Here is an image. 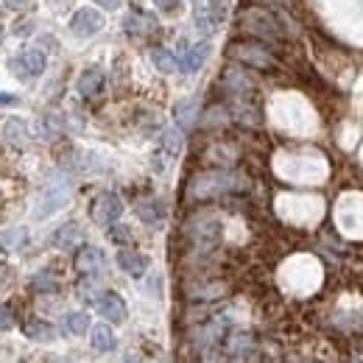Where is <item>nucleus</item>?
I'll return each mask as SVG.
<instances>
[{
    "label": "nucleus",
    "mask_w": 363,
    "mask_h": 363,
    "mask_svg": "<svg viewBox=\"0 0 363 363\" xmlns=\"http://www.w3.org/2000/svg\"><path fill=\"white\" fill-rule=\"evenodd\" d=\"M246 182L238 176V173H229V171H204V173H196L187 185V196L190 199H213L221 193H229V190H240Z\"/></svg>",
    "instance_id": "nucleus-1"
},
{
    "label": "nucleus",
    "mask_w": 363,
    "mask_h": 363,
    "mask_svg": "<svg viewBox=\"0 0 363 363\" xmlns=\"http://www.w3.org/2000/svg\"><path fill=\"white\" fill-rule=\"evenodd\" d=\"M68 202H70V185L65 179H56V182H51V185L42 187V193L37 199V213H34V218L37 221H45V218L54 216L56 210H62Z\"/></svg>",
    "instance_id": "nucleus-2"
},
{
    "label": "nucleus",
    "mask_w": 363,
    "mask_h": 363,
    "mask_svg": "<svg viewBox=\"0 0 363 363\" xmlns=\"http://www.w3.org/2000/svg\"><path fill=\"white\" fill-rule=\"evenodd\" d=\"M187 235L193 240V246L199 249H213L218 240H221V221L213 213H202V216H193V221L187 223Z\"/></svg>",
    "instance_id": "nucleus-3"
},
{
    "label": "nucleus",
    "mask_w": 363,
    "mask_h": 363,
    "mask_svg": "<svg viewBox=\"0 0 363 363\" xmlns=\"http://www.w3.org/2000/svg\"><path fill=\"white\" fill-rule=\"evenodd\" d=\"M92 221L98 226H112L118 218L123 216V202L115 196V193H101L95 202H92V210H90Z\"/></svg>",
    "instance_id": "nucleus-4"
},
{
    "label": "nucleus",
    "mask_w": 363,
    "mask_h": 363,
    "mask_svg": "<svg viewBox=\"0 0 363 363\" xmlns=\"http://www.w3.org/2000/svg\"><path fill=\"white\" fill-rule=\"evenodd\" d=\"M229 54H232L238 62L254 65V68H260V70H269V68H274V56H271L266 48H260V45H252V42H235V45L229 48Z\"/></svg>",
    "instance_id": "nucleus-5"
},
{
    "label": "nucleus",
    "mask_w": 363,
    "mask_h": 363,
    "mask_svg": "<svg viewBox=\"0 0 363 363\" xmlns=\"http://www.w3.org/2000/svg\"><path fill=\"white\" fill-rule=\"evenodd\" d=\"M101 28H104V14L98 8L84 6L70 17V31L75 37H95Z\"/></svg>",
    "instance_id": "nucleus-6"
},
{
    "label": "nucleus",
    "mask_w": 363,
    "mask_h": 363,
    "mask_svg": "<svg viewBox=\"0 0 363 363\" xmlns=\"http://www.w3.org/2000/svg\"><path fill=\"white\" fill-rule=\"evenodd\" d=\"M98 313L109 321V324H121V321H126V316H129V310H126V302H123V296L121 293H115V290H104L101 296H98Z\"/></svg>",
    "instance_id": "nucleus-7"
},
{
    "label": "nucleus",
    "mask_w": 363,
    "mask_h": 363,
    "mask_svg": "<svg viewBox=\"0 0 363 363\" xmlns=\"http://www.w3.org/2000/svg\"><path fill=\"white\" fill-rule=\"evenodd\" d=\"M73 263H75V271H78V274H84V277H95V274H101V271H104L106 257H104V252H101L98 246H81Z\"/></svg>",
    "instance_id": "nucleus-8"
},
{
    "label": "nucleus",
    "mask_w": 363,
    "mask_h": 363,
    "mask_svg": "<svg viewBox=\"0 0 363 363\" xmlns=\"http://www.w3.org/2000/svg\"><path fill=\"white\" fill-rule=\"evenodd\" d=\"M240 25L249 28L252 34H260V37H277V31H280L277 20L269 11H263V8H252L249 14H243Z\"/></svg>",
    "instance_id": "nucleus-9"
},
{
    "label": "nucleus",
    "mask_w": 363,
    "mask_h": 363,
    "mask_svg": "<svg viewBox=\"0 0 363 363\" xmlns=\"http://www.w3.org/2000/svg\"><path fill=\"white\" fill-rule=\"evenodd\" d=\"M104 84H106V75L101 68H87L78 75V92L84 98H98L104 92Z\"/></svg>",
    "instance_id": "nucleus-10"
},
{
    "label": "nucleus",
    "mask_w": 363,
    "mask_h": 363,
    "mask_svg": "<svg viewBox=\"0 0 363 363\" xmlns=\"http://www.w3.org/2000/svg\"><path fill=\"white\" fill-rule=\"evenodd\" d=\"M118 266L129 274V277H143L148 271V257L135 252V249H121L118 252Z\"/></svg>",
    "instance_id": "nucleus-11"
},
{
    "label": "nucleus",
    "mask_w": 363,
    "mask_h": 363,
    "mask_svg": "<svg viewBox=\"0 0 363 363\" xmlns=\"http://www.w3.org/2000/svg\"><path fill=\"white\" fill-rule=\"evenodd\" d=\"M210 51H213V45H210V42L190 45V48L182 54V70H185V73L202 70V68H204V62L210 59Z\"/></svg>",
    "instance_id": "nucleus-12"
},
{
    "label": "nucleus",
    "mask_w": 363,
    "mask_h": 363,
    "mask_svg": "<svg viewBox=\"0 0 363 363\" xmlns=\"http://www.w3.org/2000/svg\"><path fill=\"white\" fill-rule=\"evenodd\" d=\"M3 143L11 148H23L28 143V123L23 118H8L3 123Z\"/></svg>",
    "instance_id": "nucleus-13"
},
{
    "label": "nucleus",
    "mask_w": 363,
    "mask_h": 363,
    "mask_svg": "<svg viewBox=\"0 0 363 363\" xmlns=\"http://www.w3.org/2000/svg\"><path fill=\"white\" fill-rule=\"evenodd\" d=\"M173 118H176V123H179L182 132L193 129L196 121H199V101H196V98H182V101L173 106Z\"/></svg>",
    "instance_id": "nucleus-14"
},
{
    "label": "nucleus",
    "mask_w": 363,
    "mask_h": 363,
    "mask_svg": "<svg viewBox=\"0 0 363 363\" xmlns=\"http://www.w3.org/2000/svg\"><path fill=\"white\" fill-rule=\"evenodd\" d=\"M123 28L135 37H143V34H151L156 31V17L154 14H145V11H129L123 17Z\"/></svg>",
    "instance_id": "nucleus-15"
},
{
    "label": "nucleus",
    "mask_w": 363,
    "mask_h": 363,
    "mask_svg": "<svg viewBox=\"0 0 363 363\" xmlns=\"http://www.w3.org/2000/svg\"><path fill=\"white\" fill-rule=\"evenodd\" d=\"M78 240H81V226H78L75 221L62 223V226H59V229L51 235V243H54L56 249H73Z\"/></svg>",
    "instance_id": "nucleus-16"
},
{
    "label": "nucleus",
    "mask_w": 363,
    "mask_h": 363,
    "mask_svg": "<svg viewBox=\"0 0 363 363\" xmlns=\"http://www.w3.org/2000/svg\"><path fill=\"white\" fill-rule=\"evenodd\" d=\"M90 344L95 352H112L115 350V333L109 324H95L90 327Z\"/></svg>",
    "instance_id": "nucleus-17"
},
{
    "label": "nucleus",
    "mask_w": 363,
    "mask_h": 363,
    "mask_svg": "<svg viewBox=\"0 0 363 363\" xmlns=\"http://www.w3.org/2000/svg\"><path fill=\"white\" fill-rule=\"evenodd\" d=\"M25 336H28L31 341H37V344H54V341H56V327H54L51 321L34 319V321H28Z\"/></svg>",
    "instance_id": "nucleus-18"
},
{
    "label": "nucleus",
    "mask_w": 363,
    "mask_h": 363,
    "mask_svg": "<svg viewBox=\"0 0 363 363\" xmlns=\"http://www.w3.org/2000/svg\"><path fill=\"white\" fill-rule=\"evenodd\" d=\"M28 243V229L25 226H11V229H6L3 235H0V246L6 249V252H17V249H23Z\"/></svg>",
    "instance_id": "nucleus-19"
},
{
    "label": "nucleus",
    "mask_w": 363,
    "mask_h": 363,
    "mask_svg": "<svg viewBox=\"0 0 363 363\" xmlns=\"http://www.w3.org/2000/svg\"><path fill=\"white\" fill-rule=\"evenodd\" d=\"M23 65H25V70L28 75H42L45 68H48V59H45V54L39 51V48H28V51H23Z\"/></svg>",
    "instance_id": "nucleus-20"
},
{
    "label": "nucleus",
    "mask_w": 363,
    "mask_h": 363,
    "mask_svg": "<svg viewBox=\"0 0 363 363\" xmlns=\"http://www.w3.org/2000/svg\"><path fill=\"white\" fill-rule=\"evenodd\" d=\"M151 62H154V68H156V70L165 73V75L176 73V68H179L176 56H173L168 48H154V51H151Z\"/></svg>",
    "instance_id": "nucleus-21"
},
{
    "label": "nucleus",
    "mask_w": 363,
    "mask_h": 363,
    "mask_svg": "<svg viewBox=\"0 0 363 363\" xmlns=\"http://www.w3.org/2000/svg\"><path fill=\"white\" fill-rule=\"evenodd\" d=\"M137 216L143 218L145 223H159L162 218H165V207H162V202H156V199H145L137 204Z\"/></svg>",
    "instance_id": "nucleus-22"
},
{
    "label": "nucleus",
    "mask_w": 363,
    "mask_h": 363,
    "mask_svg": "<svg viewBox=\"0 0 363 363\" xmlns=\"http://www.w3.org/2000/svg\"><path fill=\"white\" fill-rule=\"evenodd\" d=\"M223 84H226V90H232V92H249V90L254 87V81L243 70H226L223 73Z\"/></svg>",
    "instance_id": "nucleus-23"
},
{
    "label": "nucleus",
    "mask_w": 363,
    "mask_h": 363,
    "mask_svg": "<svg viewBox=\"0 0 363 363\" xmlns=\"http://www.w3.org/2000/svg\"><path fill=\"white\" fill-rule=\"evenodd\" d=\"M42 135L48 137V140H54V137H59L62 135V129H65V121H62V115H56V112H48L45 118H42Z\"/></svg>",
    "instance_id": "nucleus-24"
},
{
    "label": "nucleus",
    "mask_w": 363,
    "mask_h": 363,
    "mask_svg": "<svg viewBox=\"0 0 363 363\" xmlns=\"http://www.w3.org/2000/svg\"><path fill=\"white\" fill-rule=\"evenodd\" d=\"M31 288L37 290V293H54V290H59V280L51 271H39V274H34Z\"/></svg>",
    "instance_id": "nucleus-25"
},
{
    "label": "nucleus",
    "mask_w": 363,
    "mask_h": 363,
    "mask_svg": "<svg viewBox=\"0 0 363 363\" xmlns=\"http://www.w3.org/2000/svg\"><path fill=\"white\" fill-rule=\"evenodd\" d=\"M162 143H165V151L171 156H179L182 148H185V137H182V129H165L162 135Z\"/></svg>",
    "instance_id": "nucleus-26"
},
{
    "label": "nucleus",
    "mask_w": 363,
    "mask_h": 363,
    "mask_svg": "<svg viewBox=\"0 0 363 363\" xmlns=\"http://www.w3.org/2000/svg\"><path fill=\"white\" fill-rule=\"evenodd\" d=\"M65 327L70 330L73 336H84L87 330H90V316L87 313H68V319H65Z\"/></svg>",
    "instance_id": "nucleus-27"
},
{
    "label": "nucleus",
    "mask_w": 363,
    "mask_h": 363,
    "mask_svg": "<svg viewBox=\"0 0 363 363\" xmlns=\"http://www.w3.org/2000/svg\"><path fill=\"white\" fill-rule=\"evenodd\" d=\"M226 8H229V0H213L210 3V17H213V25L221 23L226 17Z\"/></svg>",
    "instance_id": "nucleus-28"
},
{
    "label": "nucleus",
    "mask_w": 363,
    "mask_h": 363,
    "mask_svg": "<svg viewBox=\"0 0 363 363\" xmlns=\"http://www.w3.org/2000/svg\"><path fill=\"white\" fill-rule=\"evenodd\" d=\"M8 73H14L20 81H28L31 75H28V70H25V65H23V59L20 56H14V59H8Z\"/></svg>",
    "instance_id": "nucleus-29"
},
{
    "label": "nucleus",
    "mask_w": 363,
    "mask_h": 363,
    "mask_svg": "<svg viewBox=\"0 0 363 363\" xmlns=\"http://www.w3.org/2000/svg\"><path fill=\"white\" fill-rule=\"evenodd\" d=\"M8 330H14V316L6 304H0V333H8Z\"/></svg>",
    "instance_id": "nucleus-30"
},
{
    "label": "nucleus",
    "mask_w": 363,
    "mask_h": 363,
    "mask_svg": "<svg viewBox=\"0 0 363 363\" xmlns=\"http://www.w3.org/2000/svg\"><path fill=\"white\" fill-rule=\"evenodd\" d=\"M154 6L162 8V11H168V14H176L182 8V0H154Z\"/></svg>",
    "instance_id": "nucleus-31"
},
{
    "label": "nucleus",
    "mask_w": 363,
    "mask_h": 363,
    "mask_svg": "<svg viewBox=\"0 0 363 363\" xmlns=\"http://www.w3.org/2000/svg\"><path fill=\"white\" fill-rule=\"evenodd\" d=\"M17 37H28L31 31H34V20H20V23H14V28H11Z\"/></svg>",
    "instance_id": "nucleus-32"
},
{
    "label": "nucleus",
    "mask_w": 363,
    "mask_h": 363,
    "mask_svg": "<svg viewBox=\"0 0 363 363\" xmlns=\"http://www.w3.org/2000/svg\"><path fill=\"white\" fill-rule=\"evenodd\" d=\"M109 235H112V240H115V243H129V238H132L126 226H112V229H109Z\"/></svg>",
    "instance_id": "nucleus-33"
},
{
    "label": "nucleus",
    "mask_w": 363,
    "mask_h": 363,
    "mask_svg": "<svg viewBox=\"0 0 363 363\" xmlns=\"http://www.w3.org/2000/svg\"><path fill=\"white\" fill-rule=\"evenodd\" d=\"M17 104H20V98L14 92H0V106H17Z\"/></svg>",
    "instance_id": "nucleus-34"
},
{
    "label": "nucleus",
    "mask_w": 363,
    "mask_h": 363,
    "mask_svg": "<svg viewBox=\"0 0 363 363\" xmlns=\"http://www.w3.org/2000/svg\"><path fill=\"white\" fill-rule=\"evenodd\" d=\"M98 6H101V8H118L121 0H98Z\"/></svg>",
    "instance_id": "nucleus-35"
},
{
    "label": "nucleus",
    "mask_w": 363,
    "mask_h": 363,
    "mask_svg": "<svg viewBox=\"0 0 363 363\" xmlns=\"http://www.w3.org/2000/svg\"><path fill=\"white\" fill-rule=\"evenodd\" d=\"M123 363H140V358H137V355H132V352H129V355H126V358H123Z\"/></svg>",
    "instance_id": "nucleus-36"
}]
</instances>
